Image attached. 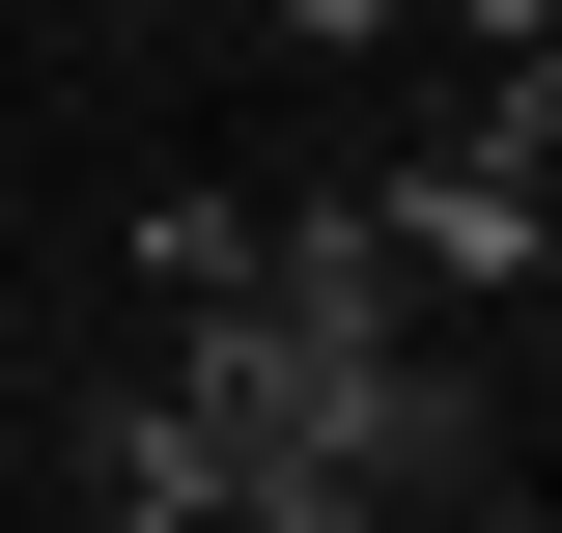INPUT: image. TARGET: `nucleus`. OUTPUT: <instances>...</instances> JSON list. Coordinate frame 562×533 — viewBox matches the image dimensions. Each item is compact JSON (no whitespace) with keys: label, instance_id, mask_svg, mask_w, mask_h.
I'll return each instance as SVG.
<instances>
[{"label":"nucleus","instance_id":"obj_1","mask_svg":"<svg viewBox=\"0 0 562 533\" xmlns=\"http://www.w3.org/2000/svg\"><path fill=\"white\" fill-rule=\"evenodd\" d=\"M85 477H113V533H225V421L169 394V365H140V394L85 421Z\"/></svg>","mask_w":562,"mask_h":533},{"label":"nucleus","instance_id":"obj_2","mask_svg":"<svg viewBox=\"0 0 562 533\" xmlns=\"http://www.w3.org/2000/svg\"><path fill=\"white\" fill-rule=\"evenodd\" d=\"M366 29H394V0H281V57H366Z\"/></svg>","mask_w":562,"mask_h":533}]
</instances>
